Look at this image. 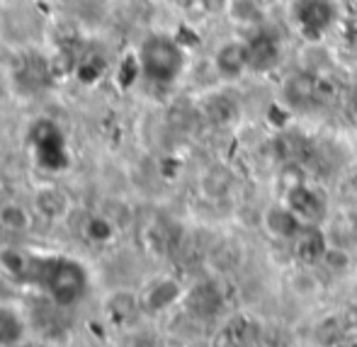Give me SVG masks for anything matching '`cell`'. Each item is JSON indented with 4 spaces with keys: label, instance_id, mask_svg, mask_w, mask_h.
<instances>
[{
    "label": "cell",
    "instance_id": "cell-9",
    "mask_svg": "<svg viewBox=\"0 0 357 347\" xmlns=\"http://www.w3.org/2000/svg\"><path fill=\"white\" fill-rule=\"evenodd\" d=\"M319 75L314 70H301L294 73L284 85V95L294 105H309L316 102V90H319Z\"/></svg>",
    "mask_w": 357,
    "mask_h": 347
},
{
    "label": "cell",
    "instance_id": "cell-4",
    "mask_svg": "<svg viewBox=\"0 0 357 347\" xmlns=\"http://www.w3.org/2000/svg\"><path fill=\"white\" fill-rule=\"evenodd\" d=\"M214 66H216V73L224 75V78H238V75L250 66L248 44L226 42L224 47H219V52H216Z\"/></svg>",
    "mask_w": 357,
    "mask_h": 347
},
{
    "label": "cell",
    "instance_id": "cell-3",
    "mask_svg": "<svg viewBox=\"0 0 357 347\" xmlns=\"http://www.w3.org/2000/svg\"><path fill=\"white\" fill-rule=\"evenodd\" d=\"M32 209L34 214L47 221H63L71 214L73 204L71 197L61 187H56V185H42L32 194Z\"/></svg>",
    "mask_w": 357,
    "mask_h": 347
},
{
    "label": "cell",
    "instance_id": "cell-13",
    "mask_svg": "<svg viewBox=\"0 0 357 347\" xmlns=\"http://www.w3.org/2000/svg\"><path fill=\"white\" fill-rule=\"evenodd\" d=\"M229 13L238 22H253L260 15L258 0H229Z\"/></svg>",
    "mask_w": 357,
    "mask_h": 347
},
{
    "label": "cell",
    "instance_id": "cell-6",
    "mask_svg": "<svg viewBox=\"0 0 357 347\" xmlns=\"http://www.w3.org/2000/svg\"><path fill=\"white\" fill-rule=\"evenodd\" d=\"M326 250H328V240L314 226H304L301 233L294 238V253L296 258H301L304 263H316V260H324Z\"/></svg>",
    "mask_w": 357,
    "mask_h": 347
},
{
    "label": "cell",
    "instance_id": "cell-2",
    "mask_svg": "<svg viewBox=\"0 0 357 347\" xmlns=\"http://www.w3.org/2000/svg\"><path fill=\"white\" fill-rule=\"evenodd\" d=\"M291 17L306 39H319L333 24L335 8L331 0H294Z\"/></svg>",
    "mask_w": 357,
    "mask_h": 347
},
{
    "label": "cell",
    "instance_id": "cell-5",
    "mask_svg": "<svg viewBox=\"0 0 357 347\" xmlns=\"http://www.w3.org/2000/svg\"><path fill=\"white\" fill-rule=\"evenodd\" d=\"M287 207L294 211L301 221H316L324 214V199L301 183L296 187L287 190Z\"/></svg>",
    "mask_w": 357,
    "mask_h": 347
},
{
    "label": "cell",
    "instance_id": "cell-11",
    "mask_svg": "<svg viewBox=\"0 0 357 347\" xmlns=\"http://www.w3.org/2000/svg\"><path fill=\"white\" fill-rule=\"evenodd\" d=\"M24 338V318L13 306L0 304V347H15Z\"/></svg>",
    "mask_w": 357,
    "mask_h": 347
},
{
    "label": "cell",
    "instance_id": "cell-7",
    "mask_svg": "<svg viewBox=\"0 0 357 347\" xmlns=\"http://www.w3.org/2000/svg\"><path fill=\"white\" fill-rule=\"evenodd\" d=\"M248 54H250V68L270 70L280 59V44L273 34L260 32L258 37L248 44Z\"/></svg>",
    "mask_w": 357,
    "mask_h": 347
},
{
    "label": "cell",
    "instance_id": "cell-8",
    "mask_svg": "<svg viewBox=\"0 0 357 347\" xmlns=\"http://www.w3.org/2000/svg\"><path fill=\"white\" fill-rule=\"evenodd\" d=\"M34 224V209H27L24 204L15 199L0 202V229L10 233H27Z\"/></svg>",
    "mask_w": 357,
    "mask_h": 347
},
{
    "label": "cell",
    "instance_id": "cell-10",
    "mask_svg": "<svg viewBox=\"0 0 357 347\" xmlns=\"http://www.w3.org/2000/svg\"><path fill=\"white\" fill-rule=\"evenodd\" d=\"M265 226H268L270 233L278 236V238H291V240H294L296 236L301 233V229H304L301 219L289 207L270 209L268 214H265Z\"/></svg>",
    "mask_w": 357,
    "mask_h": 347
},
{
    "label": "cell",
    "instance_id": "cell-16",
    "mask_svg": "<svg viewBox=\"0 0 357 347\" xmlns=\"http://www.w3.org/2000/svg\"><path fill=\"white\" fill-rule=\"evenodd\" d=\"M278 0H258V5L260 8H270V5H275Z\"/></svg>",
    "mask_w": 357,
    "mask_h": 347
},
{
    "label": "cell",
    "instance_id": "cell-12",
    "mask_svg": "<svg viewBox=\"0 0 357 347\" xmlns=\"http://www.w3.org/2000/svg\"><path fill=\"white\" fill-rule=\"evenodd\" d=\"M178 299H180L178 282L158 279L149 291H146L144 304H146V309H151V311H163V309H168L170 304H175Z\"/></svg>",
    "mask_w": 357,
    "mask_h": 347
},
{
    "label": "cell",
    "instance_id": "cell-1",
    "mask_svg": "<svg viewBox=\"0 0 357 347\" xmlns=\"http://www.w3.org/2000/svg\"><path fill=\"white\" fill-rule=\"evenodd\" d=\"M139 73L160 85L175 83L185 68V49L178 39L165 34H151L144 39L137 54Z\"/></svg>",
    "mask_w": 357,
    "mask_h": 347
},
{
    "label": "cell",
    "instance_id": "cell-15",
    "mask_svg": "<svg viewBox=\"0 0 357 347\" xmlns=\"http://www.w3.org/2000/svg\"><path fill=\"white\" fill-rule=\"evenodd\" d=\"M197 5L207 15H219L224 10H229V0H197Z\"/></svg>",
    "mask_w": 357,
    "mask_h": 347
},
{
    "label": "cell",
    "instance_id": "cell-14",
    "mask_svg": "<svg viewBox=\"0 0 357 347\" xmlns=\"http://www.w3.org/2000/svg\"><path fill=\"white\" fill-rule=\"evenodd\" d=\"M324 263L328 265V268H333V270H345L350 265V258H348V253H345V250L331 248V245H328V250H326V255H324Z\"/></svg>",
    "mask_w": 357,
    "mask_h": 347
}]
</instances>
